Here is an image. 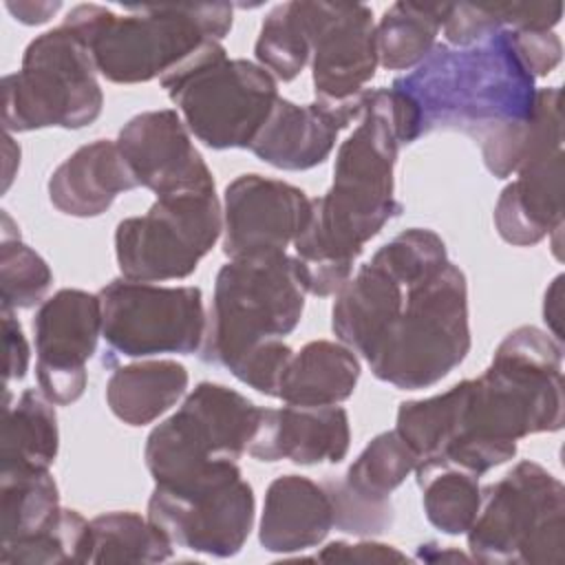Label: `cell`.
I'll return each instance as SVG.
<instances>
[{
    "label": "cell",
    "instance_id": "6da1fadb",
    "mask_svg": "<svg viewBox=\"0 0 565 565\" xmlns=\"http://www.w3.org/2000/svg\"><path fill=\"white\" fill-rule=\"evenodd\" d=\"M563 344L547 331L523 324L497 347L490 366L466 380L459 426L444 452L446 463L477 477L510 461L516 441L563 428Z\"/></svg>",
    "mask_w": 565,
    "mask_h": 565
},
{
    "label": "cell",
    "instance_id": "7a4b0ae2",
    "mask_svg": "<svg viewBox=\"0 0 565 565\" xmlns=\"http://www.w3.org/2000/svg\"><path fill=\"white\" fill-rule=\"evenodd\" d=\"M391 88L413 106L419 137L457 130L475 139L481 152L530 121L539 90L510 29L468 46L437 42Z\"/></svg>",
    "mask_w": 565,
    "mask_h": 565
},
{
    "label": "cell",
    "instance_id": "3957f363",
    "mask_svg": "<svg viewBox=\"0 0 565 565\" xmlns=\"http://www.w3.org/2000/svg\"><path fill=\"white\" fill-rule=\"evenodd\" d=\"M117 15L104 4H77L68 26L88 49L102 77L113 84H143L163 77L203 42L223 40L234 22L227 2L124 7Z\"/></svg>",
    "mask_w": 565,
    "mask_h": 565
},
{
    "label": "cell",
    "instance_id": "277c9868",
    "mask_svg": "<svg viewBox=\"0 0 565 565\" xmlns=\"http://www.w3.org/2000/svg\"><path fill=\"white\" fill-rule=\"evenodd\" d=\"M470 342L466 274L448 263L433 278L406 287L399 313L364 360L377 380L419 391L457 369Z\"/></svg>",
    "mask_w": 565,
    "mask_h": 565
},
{
    "label": "cell",
    "instance_id": "5b68a950",
    "mask_svg": "<svg viewBox=\"0 0 565 565\" xmlns=\"http://www.w3.org/2000/svg\"><path fill=\"white\" fill-rule=\"evenodd\" d=\"M305 309V289L287 252L227 260L214 280L199 358L232 371L252 351L289 335Z\"/></svg>",
    "mask_w": 565,
    "mask_h": 565
},
{
    "label": "cell",
    "instance_id": "8992f818",
    "mask_svg": "<svg viewBox=\"0 0 565 565\" xmlns=\"http://www.w3.org/2000/svg\"><path fill=\"white\" fill-rule=\"evenodd\" d=\"M190 135L212 150L249 148L278 95L276 77L258 62L227 57L218 40L203 42L159 77Z\"/></svg>",
    "mask_w": 565,
    "mask_h": 565
},
{
    "label": "cell",
    "instance_id": "52a82bcc",
    "mask_svg": "<svg viewBox=\"0 0 565 565\" xmlns=\"http://www.w3.org/2000/svg\"><path fill=\"white\" fill-rule=\"evenodd\" d=\"M468 550L477 563L536 565L565 558V488L536 461H519L481 490Z\"/></svg>",
    "mask_w": 565,
    "mask_h": 565
},
{
    "label": "cell",
    "instance_id": "ba28073f",
    "mask_svg": "<svg viewBox=\"0 0 565 565\" xmlns=\"http://www.w3.org/2000/svg\"><path fill=\"white\" fill-rule=\"evenodd\" d=\"M97 75L86 44L68 26L44 31L26 44L20 71L2 77L4 130L90 126L104 108Z\"/></svg>",
    "mask_w": 565,
    "mask_h": 565
},
{
    "label": "cell",
    "instance_id": "9c48e42d",
    "mask_svg": "<svg viewBox=\"0 0 565 565\" xmlns=\"http://www.w3.org/2000/svg\"><path fill=\"white\" fill-rule=\"evenodd\" d=\"M260 413V406L225 384H196L177 413L146 437L143 461L152 481H177L218 459L238 461L247 452Z\"/></svg>",
    "mask_w": 565,
    "mask_h": 565
},
{
    "label": "cell",
    "instance_id": "30bf717a",
    "mask_svg": "<svg viewBox=\"0 0 565 565\" xmlns=\"http://www.w3.org/2000/svg\"><path fill=\"white\" fill-rule=\"evenodd\" d=\"M254 490L236 461L218 459L168 483H154L148 519L185 550L236 556L254 525Z\"/></svg>",
    "mask_w": 565,
    "mask_h": 565
},
{
    "label": "cell",
    "instance_id": "8fae6325",
    "mask_svg": "<svg viewBox=\"0 0 565 565\" xmlns=\"http://www.w3.org/2000/svg\"><path fill=\"white\" fill-rule=\"evenodd\" d=\"M221 234L223 207L216 192L157 196L146 214L117 223V267L128 280H181L196 271Z\"/></svg>",
    "mask_w": 565,
    "mask_h": 565
},
{
    "label": "cell",
    "instance_id": "7c38bea8",
    "mask_svg": "<svg viewBox=\"0 0 565 565\" xmlns=\"http://www.w3.org/2000/svg\"><path fill=\"white\" fill-rule=\"evenodd\" d=\"M97 296L102 302V338L108 349L104 364H115L117 358L190 355L203 344L207 318L199 287L115 278Z\"/></svg>",
    "mask_w": 565,
    "mask_h": 565
},
{
    "label": "cell",
    "instance_id": "4fadbf2b",
    "mask_svg": "<svg viewBox=\"0 0 565 565\" xmlns=\"http://www.w3.org/2000/svg\"><path fill=\"white\" fill-rule=\"evenodd\" d=\"M296 9L311 49L316 99L342 102L366 90L380 66L373 11L360 2H307Z\"/></svg>",
    "mask_w": 565,
    "mask_h": 565
},
{
    "label": "cell",
    "instance_id": "5bb4252c",
    "mask_svg": "<svg viewBox=\"0 0 565 565\" xmlns=\"http://www.w3.org/2000/svg\"><path fill=\"white\" fill-rule=\"evenodd\" d=\"M38 388L55 404L68 406L84 395L86 362L102 338V302L84 289H60L33 318Z\"/></svg>",
    "mask_w": 565,
    "mask_h": 565
},
{
    "label": "cell",
    "instance_id": "9a60e30c",
    "mask_svg": "<svg viewBox=\"0 0 565 565\" xmlns=\"http://www.w3.org/2000/svg\"><path fill=\"white\" fill-rule=\"evenodd\" d=\"M309 214L311 199L298 185L256 172L241 174L223 194V254L234 260L285 252Z\"/></svg>",
    "mask_w": 565,
    "mask_h": 565
},
{
    "label": "cell",
    "instance_id": "2e32d148",
    "mask_svg": "<svg viewBox=\"0 0 565 565\" xmlns=\"http://www.w3.org/2000/svg\"><path fill=\"white\" fill-rule=\"evenodd\" d=\"M117 148L137 183L157 196L216 192L214 177L174 108L146 110L124 124Z\"/></svg>",
    "mask_w": 565,
    "mask_h": 565
},
{
    "label": "cell",
    "instance_id": "e0dca14e",
    "mask_svg": "<svg viewBox=\"0 0 565 565\" xmlns=\"http://www.w3.org/2000/svg\"><path fill=\"white\" fill-rule=\"evenodd\" d=\"M369 90V88H366ZM366 90L342 102L296 104L278 97L249 143L256 159L278 170H309L329 159L340 130L362 117Z\"/></svg>",
    "mask_w": 565,
    "mask_h": 565
},
{
    "label": "cell",
    "instance_id": "ac0fdd59",
    "mask_svg": "<svg viewBox=\"0 0 565 565\" xmlns=\"http://www.w3.org/2000/svg\"><path fill=\"white\" fill-rule=\"evenodd\" d=\"M351 446L349 413L342 406L263 408L247 452L258 461L289 459L298 466L340 463Z\"/></svg>",
    "mask_w": 565,
    "mask_h": 565
},
{
    "label": "cell",
    "instance_id": "d6986e66",
    "mask_svg": "<svg viewBox=\"0 0 565 565\" xmlns=\"http://www.w3.org/2000/svg\"><path fill=\"white\" fill-rule=\"evenodd\" d=\"M563 150L523 163L494 205L499 236L516 247L541 243L563 227Z\"/></svg>",
    "mask_w": 565,
    "mask_h": 565
},
{
    "label": "cell",
    "instance_id": "ffe728a7",
    "mask_svg": "<svg viewBox=\"0 0 565 565\" xmlns=\"http://www.w3.org/2000/svg\"><path fill=\"white\" fill-rule=\"evenodd\" d=\"M139 188L117 141L97 139L71 152L49 177V201L75 218L104 214L119 194Z\"/></svg>",
    "mask_w": 565,
    "mask_h": 565
},
{
    "label": "cell",
    "instance_id": "44dd1931",
    "mask_svg": "<svg viewBox=\"0 0 565 565\" xmlns=\"http://www.w3.org/2000/svg\"><path fill=\"white\" fill-rule=\"evenodd\" d=\"M333 530V503L322 483L302 475L276 477L265 492L258 541L265 552L318 547Z\"/></svg>",
    "mask_w": 565,
    "mask_h": 565
},
{
    "label": "cell",
    "instance_id": "7402d4cb",
    "mask_svg": "<svg viewBox=\"0 0 565 565\" xmlns=\"http://www.w3.org/2000/svg\"><path fill=\"white\" fill-rule=\"evenodd\" d=\"M406 287L375 263H364L335 294L331 331L338 342L366 358L402 309Z\"/></svg>",
    "mask_w": 565,
    "mask_h": 565
},
{
    "label": "cell",
    "instance_id": "603a6c76",
    "mask_svg": "<svg viewBox=\"0 0 565 565\" xmlns=\"http://www.w3.org/2000/svg\"><path fill=\"white\" fill-rule=\"evenodd\" d=\"M360 373L355 351L342 342L311 340L291 355L276 397L294 406H335L353 395Z\"/></svg>",
    "mask_w": 565,
    "mask_h": 565
},
{
    "label": "cell",
    "instance_id": "cb8c5ba5",
    "mask_svg": "<svg viewBox=\"0 0 565 565\" xmlns=\"http://www.w3.org/2000/svg\"><path fill=\"white\" fill-rule=\"evenodd\" d=\"M190 375L177 360H139L117 366L106 382L110 413L128 426H146L170 411L188 391Z\"/></svg>",
    "mask_w": 565,
    "mask_h": 565
},
{
    "label": "cell",
    "instance_id": "d4e9b609",
    "mask_svg": "<svg viewBox=\"0 0 565 565\" xmlns=\"http://www.w3.org/2000/svg\"><path fill=\"white\" fill-rule=\"evenodd\" d=\"M60 430L55 404L40 388H24L11 404L4 395L0 472L49 470L57 457Z\"/></svg>",
    "mask_w": 565,
    "mask_h": 565
},
{
    "label": "cell",
    "instance_id": "484cf974",
    "mask_svg": "<svg viewBox=\"0 0 565 565\" xmlns=\"http://www.w3.org/2000/svg\"><path fill=\"white\" fill-rule=\"evenodd\" d=\"M448 9L446 2H393L375 24L380 66L386 71L415 68L437 44Z\"/></svg>",
    "mask_w": 565,
    "mask_h": 565
},
{
    "label": "cell",
    "instance_id": "4316f807",
    "mask_svg": "<svg viewBox=\"0 0 565 565\" xmlns=\"http://www.w3.org/2000/svg\"><path fill=\"white\" fill-rule=\"evenodd\" d=\"M174 543L148 516L104 512L88 521L84 563H163Z\"/></svg>",
    "mask_w": 565,
    "mask_h": 565
},
{
    "label": "cell",
    "instance_id": "83f0119b",
    "mask_svg": "<svg viewBox=\"0 0 565 565\" xmlns=\"http://www.w3.org/2000/svg\"><path fill=\"white\" fill-rule=\"evenodd\" d=\"M428 523L448 536L470 530L481 505L479 477L446 463L415 468Z\"/></svg>",
    "mask_w": 565,
    "mask_h": 565
},
{
    "label": "cell",
    "instance_id": "f1b7e54d",
    "mask_svg": "<svg viewBox=\"0 0 565 565\" xmlns=\"http://www.w3.org/2000/svg\"><path fill=\"white\" fill-rule=\"evenodd\" d=\"M60 512V490L49 470L0 472L2 543L49 527Z\"/></svg>",
    "mask_w": 565,
    "mask_h": 565
},
{
    "label": "cell",
    "instance_id": "f546056e",
    "mask_svg": "<svg viewBox=\"0 0 565 565\" xmlns=\"http://www.w3.org/2000/svg\"><path fill=\"white\" fill-rule=\"evenodd\" d=\"M466 397V380L448 391L426 397L402 402L395 417V430L415 450L417 463L435 461L457 433L459 415Z\"/></svg>",
    "mask_w": 565,
    "mask_h": 565
},
{
    "label": "cell",
    "instance_id": "4dcf8cb0",
    "mask_svg": "<svg viewBox=\"0 0 565 565\" xmlns=\"http://www.w3.org/2000/svg\"><path fill=\"white\" fill-rule=\"evenodd\" d=\"M415 450L397 430L375 435L340 479L351 492L371 501H391V492L417 468Z\"/></svg>",
    "mask_w": 565,
    "mask_h": 565
},
{
    "label": "cell",
    "instance_id": "1f68e13d",
    "mask_svg": "<svg viewBox=\"0 0 565 565\" xmlns=\"http://www.w3.org/2000/svg\"><path fill=\"white\" fill-rule=\"evenodd\" d=\"M11 216L2 212V245H0V294L2 311L31 309L46 300L53 285L49 263L29 247L20 232L11 234Z\"/></svg>",
    "mask_w": 565,
    "mask_h": 565
},
{
    "label": "cell",
    "instance_id": "d6a6232c",
    "mask_svg": "<svg viewBox=\"0 0 565 565\" xmlns=\"http://www.w3.org/2000/svg\"><path fill=\"white\" fill-rule=\"evenodd\" d=\"M256 62L269 71L276 82L296 79L311 57V49L294 2L276 4L263 20L256 44Z\"/></svg>",
    "mask_w": 565,
    "mask_h": 565
},
{
    "label": "cell",
    "instance_id": "836d02e7",
    "mask_svg": "<svg viewBox=\"0 0 565 565\" xmlns=\"http://www.w3.org/2000/svg\"><path fill=\"white\" fill-rule=\"evenodd\" d=\"M88 521L77 510L62 508L60 516L44 530L2 543L0 561L4 565H51L84 563Z\"/></svg>",
    "mask_w": 565,
    "mask_h": 565
},
{
    "label": "cell",
    "instance_id": "e575fe53",
    "mask_svg": "<svg viewBox=\"0 0 565 565\" xmlns=\"http://www.w3.org/2000/svg\"><path fill=\"white\" fill-rule=\"evenodd\" d=\"M371 263L380 265L399 285L411 287L439 274L450 260L441 236L428 227H411L384 243Z\"/></svg>",
    "mask_w": 565,
    "mask_h": 565
},
{
    "label": "cell",
    "instance_id": "d590c367",
    "mask_svg": "<svg viewBox=\"0 0 565 565\" xmlns=\"http://www.w3.org/2000/svg\"><path fill=\"white\" fill-rule=\"evenodd\" d=\"M333 503V527L353 536H375L391 527L393 503L371 501L351 492L340 479L322 481Z\"/></svg>",
    "mask_w": 565,
    "mask_h": 565
},
{
    "label": "cell",
    "instance_id": "8d00e7d4",
    "mask_svg": "<svg viewBox=\"0 0 565 565\" xmlns=\"http://www.w3.org/2000/svg\"><path fill=\"white\" fill-rule=\"evenodd\" d=\"M291 355H294V349L287 342L274 340V342L252 351L230 373L238 382L247 384L249 388H254L267 397H276L282 371L289 364Z\"/></svg>",
    "mask_w": 565,
    "mask_h": 565
},
{
    "label": "cell",
    "instance_id": "74e56055",
    "mask_svg": "<svg viewBox=\"0 0 565 565\" xmlns=\"http://www.w3.org/2000/svg\"><path fill=\"white\" fill-rule=\"evenodd\" d=\"M503 29L499 13H497V2L488 4H450L448 15L444 20V38L446 44L450 46H468L479 40H486L488 35L497 33Z\"/></svg>",
    "mask_w": 565,
    "mask_h": 565
},
{
    "label": "cell",
    "instance_id": "f35d334b",
    "mask_svg": "<svg viewBox=\"0 0 565 565\" xmlns=\"http://www.w3.org/2000/svg\"><path fill=\"white\" fill-rule=\"evenodd\" d=\"M512 38L525 68L534 77H545L561 64L563 44L554 31H512Z\"/></svg>",
    "mask_w": 565,
    "mask_h": 565
},
{
    "label": "cell",
    "instance_id": "ab89813d",
    "mask_svg": "<svg viewBox=\"0 0 565 565\" xmlns=\"http://www.w3.org/2000/svg\"><path fill=\"white\" fill-rule=\"evenodd\" d=\"M316 561L333 563V561H353V563H404L411 561L404 552H399L393 545L377 543V541H360V543H347V541H331L327 543L316 556Z\"/></svg>",
    "mask_w": 565,
    "mask_h": 565
},
{
    "label": "cell",
    "instance_id": "60d3db41",
    "mask_svg": "<svg viewBox=\"0 0 565 565\" xmlns=\"http://www.w3.org/2000/svg\"><path fill=\"white\" fill-rule=\"evenodd\" d=\"M2 331H4V351H7V362H4V382L7 386L11 382L24 380L29 371V342L24 338L22 324L18 318H13V311H2Z\"/></svg>",
    "mask_w": 565,
    "mask_h": 565
},
{
    "label": "cell",
    "instance_id": "b9f144b4",
    "mask_svg": "<svg viewBox=\"0 0 565 565\" xmlns=\"http://www.w3.org/2000/svg\"><path fill=\"white\" fill-rule=\"evenodd\" d=\"M543 320L550 329V333L563 342V274H558L543 298Z\"/></svg>",
    "mask_w": 565,
    "mask_h": 565
},
{
    "label": "cell",
    "instance_id": "7bdbcfd3",
    "mask_svg": "<svg viewBox=\"0 0 565 565\" xmlns=\"http://www.w3.org/2000/svg\"><path fill=\"white\" fill-rule=\"evenodd\" d=\"M62 2H7V11L22 24H44L60 11Z\"/></svg>",
    "mask_w": 565,
    "mask_h": 565
},
{
    "label": "cell",
    "instance_id": "ee69618b",
    "mask_svg": "<svg viewBox=\"0 0 565 565\" xmlns=\"http://www.w3.org/2000/svg\"><path fill=\"white\" fill-rule=\"evenodd\" d=\"M417 558L419 561H428V563H437V561H468V556H463L461 552H455V550H448V552H439L437 550V543H424L417 547Z\"/></svg>",
    "mask_w": 565,
    "mask_h": 565
},
{
    "label": "cell",
    "instance_id": "f6af8a7d",
    "mask_svg": "<svg viewBox=\"0 0 565 565\" xmlns=\"http://www.w3.org/2000/svg\"><path fill=\"white\" fill-rule=\"evenodd\" d=\"M4 154H7V166H4V190L11 185V179H13V163H20V148L13 143L11 139V132L4 135Z\"/></svg>",
    "mask_w": 565,
    "mask_h": 565
}]
</instances>
